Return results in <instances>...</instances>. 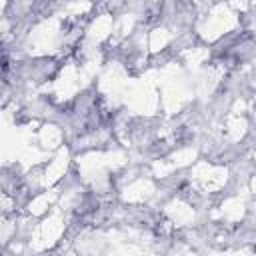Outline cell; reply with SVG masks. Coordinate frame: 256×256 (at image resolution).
<instances>
[{"instance_id": "cell-1", "label": "cell", "mask_w": 256, "mask_h": 256, "mask_svg": "<svg viewBox=\"0 0 256 256\" xmlns=\"http://www.w3.org/2000/svg\"><path fill=\"white\" fill-rule=\"evenodd\" d=\"M160 12H162V0H148V4H146V14H148L150 18H156V16H160Z\"/></svg>"}]
</instances>
